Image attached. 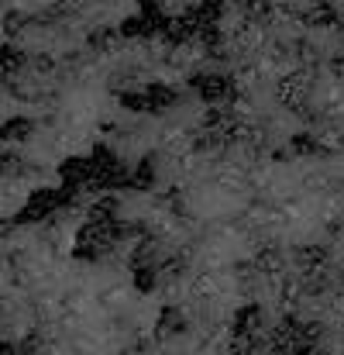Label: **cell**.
I'll return each instance as SVG.
<instances>
[{
    "mask_svg": "<svg viewBox=\"0 0 344 355\" xmlns=\"http://www.w3.org/2000/svg\"><path fill=\"white\" fill-rule=\"evenodd\" d=\"M35 135V121L31 118H7L0 124V141H28Z\"/></svg>",
    "mask_w": 344,
    "mask_h": 355,
    "instance_id": "obj_1",
    "label": "cell"
},
{
    "mask_svg": "<svg viewBox=\"0 0 344 355\" xmlns=\"http://www.w3.org/2000/svg\"><path fill=\"white\" fill-rule=\"evenodd\" d=\"M28 62H31L28 52L17 49L14 42H3V45H0V69H3V73H21Z\"/></svg>",
    "mask_w": 344,
    "mask_h": 355,
    "instance_id": "obj_2",
    "label": "cell"
},
{
    "mask_svg": "<svg viewBox=\"0 0 344 355\" xmlns=\"http://www.w3.org/2000/svg\"><path fill=\"white\" fill-rule=\"evenodd\" d=\"M24 28H28V14L24 10H7L3 14V35L7 38H17Z\"/></svg>",
    "mask_w": 344,
    "mask_h": 355,
    "instance_id": "obj_3",
    "label": "cell"
},
{
    "mask_svg": "<svg viewBox=\"0 0 344 355\" xmlns=\"http://www.w3.org/2000/svg\"><path fill=\"white\" fill-rule=\"evenodd\" d=\"M0 355H17V345L14 342H0Z\"/></svg>",
    "mask_w": 344,
    "mask_h": 355,
    "instance_id": "obj_4",
    "label": "cell"
}]
</instances>
